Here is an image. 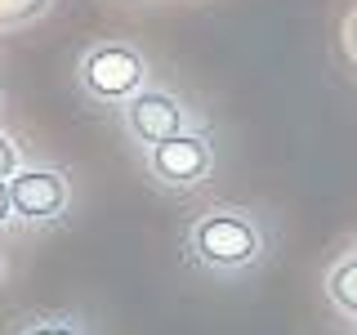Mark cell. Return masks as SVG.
Here are the masks:
<instances>
[{"label":"cell","mask_w":357,"mask_h":335,"mask_svg":"<svg viewBox=\"0 0 357 335\" xmlns=\"http://www.w3.org/2000/svg\"><path fill=\"white\" fill-rule=\"evenodd\" d=\"M188 255L215 277H237L268 255V232L250 210H210L188 232Z\"/></svg>","instance_id":"cell-1"},{"label":"cell","mask_w":357,"mask_h":335,"mask_svg":"<svg viewBox=\"0 0 357 335\" xmlns=\"http://www.w3.org/2000/svg\"><path fill=\"white\" fill-rule=\"evenodd\" d=\"M76 81H81V89L89 98L121 107L126 98H134L148 85V59H143V50H134L130 40H98L81 54Z\"/></svg>","instance_id":"cell-2"},{"label":"cell","mask_w":357,"mask_h":335,"mask_svg":"<svg viewBox=\"0 0 357 335\" xmlns=\"http://www.w3.org/2000/svg\"><path fill=\"white\" fill-rule=\"evenodd\" d=\"M143 156H148L152 179L161 188H170V193H192V188H201L210 179V170H215V143L201 130L170 134V139L143 148Z\"/></svg>","instance_id":"cell-3"},{"label":"cell","mask_w":357,"mask_h":335,"mask_svg":"<svg viewBox=\"0 0 357 335\" xmlns=\"http://www.w3.org/2000/svg\"><path fill=\"white\" fill-rule=\"evenodd\" d=\"M121 126H126V134H130L134 143L152 148V143L170 139V134L192 130V112H188V103L178 94H170V89L143 85L134 98L121 103Z\"/></svg>","instance_id":"cell-4"},{"label":"cell","mask_w":357,"mask_h":335,"mask_svg":"<svg viewBox=\"0 0 357 335\" xmlns=\"http://www.w3.org/2000/svg\"><path fill=\"white\" fill-rule=\"evenodd\" d=\"M9 197H14V215L22 223H54L72 206V184L63 170H50V165H22L9 179Z\"/></svg>","instance_id":"cell-5"},{"label":"cell","mask_w":357,"mask_h":335,"mask_svg":"<svg viewBox=\"0 0 357 335\" xmlns=\"http://www.w3.org/2000/svg\"><path fill=\"white\" fill-rule=\"evenodd\" d=\"M326 295L344 318H357V251L344 255V260L326 273Z\"/></svg>","instance_id":"cell-6"},{"label":"cell","mask_w":357,"mask_h":335,"mask_svg":"<svg viewBox=\"0 0 357 335\" xmlns=\"http://www.w3.org/2000/svg\"><path fill=\"white\" fill-rule=\"evenodd\" d=\"M54 0H0V27H27V22L45 18Z\"/></svg>","instance_id":"cell-7"},{"label":"cell","mask_w":357,"mask_h":335,"mask_svg":"<svg viewBox=\"0 0 357 335\" xmlns=\"http://www.w3.org/2000/svg\"><path fill=\"white\" fill-rule=\"evenodd\" d=\"M14 335H85V327L67 313H54V318H27Z\"/></svg>","instance_id":"cell-8"},{"label":"cell","mask_w":357,"mask_h":335,"mask_svg":"<svg viewBox=\"0 0 357 335\" xmlns=\"http://www.w3.org/2000/svg\"><path fill=\"white\" fill-rule=\"evenodd\" d=\"M18 170H22V152H18V143L0 130V179H14Z\"/></svg>","instance_id":"cell-9"},{"label":"cell","mask_w":357,"mask_h":335,"mask_svg":"<svg viewBox=\"0 0 357 335\" xmlns=\"http://www.w3.org/2000/svg\"><path fill=\"white\" fill-rule=\"evenodd\" d=\"M18 215H14V197H9V179H0V232L9 228Z\"/></svg>","instance_id":"cell-10"},{"label":"cell","mask_w":357,"mask_h":335,"mask_svg":"<svg viewBox=\"0 0 357 335\" xmlns=\"http://www.w3.org/2000/svg\"><path fill=\"white\" fill-rule=\"evenodd\" d=\"M344 45H349V54H353V63H357V9L349 14V22H344Z\"/></svg>","instance_id":"cell-11"},{"label":"cell","mask_w":357,"mask_h":335,"mask_svg":"<svg viewBox=\"0 0 357 335\" xmlns=\"http://www.w3.org/2000/svg\"><path fill=\"white\" fill-rule=\"evenodd\" d=\"M0 277H5V260H0Z\"/></svg>","instance_id":"cell-12"}]
</instances>
